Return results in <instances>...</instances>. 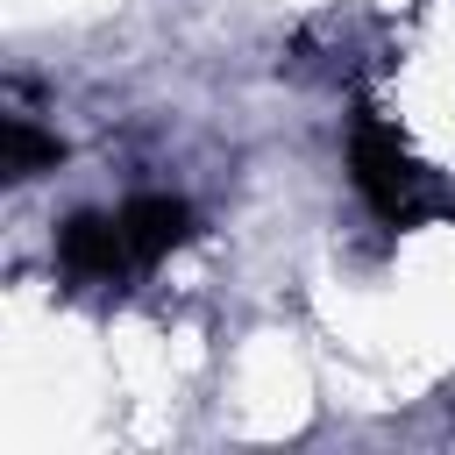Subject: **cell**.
Masks as SVG:
<instances>
[{"mask_svg":"<svg viewBox=\"0 0 455 455\" xmlns=\"http://www.w3.org/2000/svg\"><path fill=\"white\" fill-rule=\"evenodd\" d=\"M348 178H355V192H363V206L377 213V220H419V206H427V171L412 164V149L363 107L355 114V128H348Z\"/></svg>","mask_w":455,"mask_h":455,"instance_id":"cell-1","label":"cell"},{"mask_svg":"<svg viewBox=\"0 0 455 455\" xmlns=\"http://www.w3.org/2000/svg\"><path fill=\"white\" fill-rule=\"evenodd\" d=\"M121 235H128L135 263H164V256L192 235V206L171 199V192H135V199L121 206Z\"/></svg>","mask_w":455,"mask_h":455,"instance_id":"cell-3","label":"cell"},{"mask_svg":"<svg viewBox=\"0 0 455 455\" xmlns=\"http://www.w3.org/2000/svg\"><path fill=\"white\" fill-rule=\"evenodd\" d=\"M57 263L71 277H121L135 263V249L121 235V213H71L57 228Z\"/></svg>","mask_w":455,"mask_h":455,"instance_id":"cell-2","label":"cell"},{"mask_svg":"<svg viewBox=\"0 0 455 455\" xmlns=\"http://www.w3.org/2000/svg\"><path fill=\"white\" fill-rule=\"evenodd\" d=\"M57 156H64V142H57V135H43L36 121H21V114H14V121L0 128V171H7V178L57 171Z\"/></svg>","mask_w":455,"mask_h":455,"instance_id":"cell-4","label":"cell"}]
</instances>
